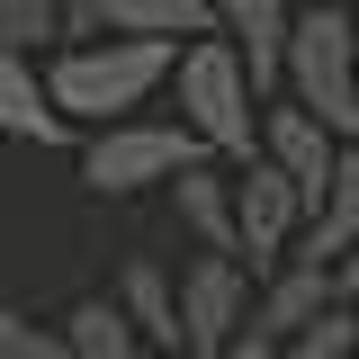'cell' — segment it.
<instances>
[{"instance_id":"6da1fadb","label":"cell","mask_w":359,"mask_h":359,"mask_svg":"<svg viewBox=\"0 0 359 359\" xmlns=\"http://www.w3.org/2000/svg\"><path fill=\"white\" fill-rule=\"evenodd\" d=\"M171 63H180V45H162V36H90V45L45 54V90L72 126H117V117H144L171 90Z\"/></svg>"},{"instance_id":"7a4b0ae2","label":"cell","mask_w":359,"mask_h":359,"mask_svg":"<svg viewBox=\"0 0 359 359\" xmlns=\"http://www.w3.org/2000/svg\"><path fill=\"white\" fill-rule=\"evenodd\" d=\"M171 108H180V126L198 135L216 162H233V171L261 153V81H252V63H243L224 36L180 45V63H171Z\"/></svg>"},{"instance_id":"3957f363","label":"cell","mask_w":359,"mask_h":359,"mask_svg":"<svg viewBox=\"0 0 359 359\" xmlns=\"http://www.w3.org/2000/svg\"><path fill=\"white\" fill-rule=\"evenodd\" d=\"M278 99L314 108L341 144H359V9L351 0H306L297 9L287 63H278Z\"/></svg>"},{"instance_id":"277c9868","label":"cell","mask_w":359,"mask_h":359,"mask_svg":"<svg viewBox=\"0 0 359 359\" xmlns=\"http://www.w3.org/2000/svg\"><path fill=\"white\" fill-rule=\"evenodd\" d=\"M189 162H207V144L180 117H117V126L81 135V180L99 198H135V189H171Z\"/></svg>"},{"instance_id":"5b68a950","label":"cell","mask_w":359,"mask_h":359,"mask_svg":"<svg viewBox=\"0 0 359 359\" xmlns=\"http://www.w3.org/2000/svg\"><path fill=\"white\" fill-rule=\"evenodd\" d=\"M252 297H261V269L243 261V252H198V261L180 269V351L216 359L252 323Z\"/></svg>"},{"instance_id":"8992f818","label":"cell","mask_w":359,"mask_h":359,"mask_svg":"<svg viewBox=\"0 0 359 359\" xmlns=\"http://www.w3.org/2000/svg\"><path fill=\"white\" fill-rule=\"evenodd\" d=\"M306 216H314L306 189L278 171V162H261V153H252V162L233 171V233H243V252H252V269H261V278L287 261L297 243H306Z\"/></svg>"},{"instance_id":"52a82bcc","label":"cell","mask_w":359,"mask_h":359,"mask_svg":"<svg viewBox=\"0 0 359 359\" xmlns=\"http://www.w3.org/2000/svg\"><path fill=\"white\" fill-rule=\"evenodd\" d=\"M261 162H278L306 189V207H314L323 180H332V162H341V135L323 126L314 108H297V99H261Z\"/></svg>"},{"instance_id":"ba28073f","label":"cell","mask_w":359,"mask_h":359,"mask_svg":"<svg viewBox=\"0 0 359 359\" xmlns=\"http://www.w3.org/2000/svg\"><path fill=\"white\" fill-rule=\"evenodd\" d=\"M0 135L9 144H72V117L45 90V54H0Z\"/></svg>"},{"instance_id":"9c48e42d","label":"cell","mask_w":359,"mask_h":359,"mask_svg":"<svg viewBox=\"0 0 359 359\" xmlns=\"http://www.w3.org/2000/svg\"><path fill=\"white\" fill-rule=\"evenodd\" d=\"M171 216L198 252H243V233H233V162H216V153L189 162L171 180Z\"/></svg>"},{"instance_id":"30bf717a","label":"cell","mask_w":359,"mask_h":359,"mask_svg":"<svg viewBox=\"0 0 359 359\" xmlns=\"http://www.w3.org/2000/svg\"><path fill=\"white\" fill-rule=\"evenodd\" d=\"M216 9V36L252 63V81H261V99L278 90V63H287V27H297V9L287 0H207Z\"/></svg>"},{"instance_id":"8fae6325","label":"cell","mask_w":359,"mask_h":359,"mask_svg":"<svg viewBox=\"0 0 359 359\" xmlns=\"http://www.w3.org/2000/svg\"><path fill=\"white\" fill-rule=\"evenodd\" d=\"M323 306H341L332 269H323V261H297V252H287V261H278V269L261 278V297H252V323L287 341V332H306V323H314Z\"/></svg>"},{"instance_id":"7c38bea8","label":"cell","mask_w":359,"mask_h":359,"mask_svg":"<svg viewBox=\"0 0 359 359\" xmlns=\"http://www.w3.org/2000/svg\"><path fill=\"white\" fill-rule=\"evenodd\" d=\"M108 297L126 306V323L144 332V351H180V269H162L153 252H135Z\"/></svg>"},{"instance_id":"4fadbf2b","label":"cell","mask_w":359,"mask_h":359,"mask_svg":"<svg viewBox=\"0 0 359 359\" xmlns=\"http://www.w3.org/2000/svg\"><path fill=\"white\" fill-rule=\"evenodd\" d=\"M359 243V144H341V162H332V180H323V198H314L306 216V243H297V261H341Z\"/></svg>"},{"instance_id":"5bb4252c","label":"cell","mask_w":359,"mask_h":359,"mask_svg":"<svg viewBox=\"0 0 359 359\" xmlns=\"http://www.w3.org/2000/svg\"><path fill=\"white\" fill-rule=\"evenodd\" d=\"M63 351H72V359H153L117 297H81V306L63 314Z\"/></svg>"},{"instance_id":"9a60e30c","label":"cell","mask_w":359,"mask_h":359,"mask_svg":"<svg viewBox=\"0 0 359 359\" xmlns=\"http://www.w3.org/2000/svg\"><path fill=\"white\" fill-rule=\"evenodd\" d=\"M108 36L198 45V36H216V9H207V0H108Z\"/></svg>"},{"instance_id":"2e32d148","label":"cell","mask_w":359,"mask_h":359,"mask_svg":"<svg viewBox=\"0 0 359 359\" xmlns=\"http://www.w3.org/2000/svg\"><path fill=\"white\" fill-rule=\"evenodd\" d=\"M278 359H359V306H323L306 332H287Z\"/></svg>"},{"instance_id":"e0dca14e","label":"cell","mask_w":359,"mask_h":359,"mask_svg":"<svg viewBox=\"0 0 359 359\" xmlns=\"http://www.w3.org/2000/svg\"><path fill=\"white\" fill-rule=\"evenodd\" d=\"M54 45H63L54 0H0V54H54Z\"/></svg>"},{"instance_id":"ac0fdd59","label":"cell","mask_w":359,"mask_h":359,"mask_svg":"<svg viewBox=\"0 0 359 359\" xmlns=\"http://www.w3.org/2000/svg\"><path fill=\"white\" fill-rule=\"evenodd\" d=\"M63 351V323H36L27 306L0 297V359H54Z\"/></svg>"},{"instance_id":"d6986e66","label":"cell","mask_w":359,"mask_h":359,"mask_svg":"<svg viewBox=\"0 0 359 359\" xmlns=\"http://www.w3.org/2000/svg\"><path fill=\"white\" fill-rule=\"evenodd\" d=\"M54 9H63V45L108 36V0H54Z\"/></svg>"},{"instance_id":"ffe728a7","label":"cell","mask_w":359,"mask_h":359,"mask_svg":"<svg viewBox=\"0 0 359 359\" xmlns=\"http://www.w3.org/2000/svg\"><path fill=\"white\" fill-rule=\"evenodd\" d=\"M216 359H278V332H261V323H243L233 341H224Z\"/></svg>"},{"instance_id":"44dd1931","label":"cell","mask_w":359,"mask_h":359,"mask_svg":"<svg viewBox=\"0 0 359 359\" xmlns=\"http://www.w3.org/2000/svg\"><path fill=\"white\" fill-rule=\"evenodd\" d=\"M332 287H341V306H359V243L341 252V261H332Z\"/></svg>"},{"instance_id":"7402d4cb","label":"cell","mask_w":359,"mask_h":359,"mask_svg":"<svg viewBox=\"0 0 359 359\" xmlns=\"http://www.w3.org/2000/svg\"><path fill=\"white\" fill-rule=\"evenodd\" d=\"M0 207H9V162H0Z\"/></svg>"},{"instance_id":"603a6c76","label":"cell","mask_w":359,"mask_h":359,"mask_svg":"<svg viewBox=\"0 0 359 359\" xmlns=\"http://www.w3.org/2000/svg\"><path fill=\"white\" fill-rule=\"evenodd\" d=\"M153 359H189V351H153Z\"/></svg>"},{"instance_id":"cb8c5ba5","label":"cell","mask_w":359,"mask_h":359,"mask_svg":"<svg viewBox=\"0 0 359 359\" xmlns=\"http://www.w3.org/2000/svg\"><path fill=\"white\" fill-rule=\"evenodd\" d=\"M54 359H72V351H54Z\"/></svg>"},{"instance_id":"d4e9b609","label":"cell","mask_w":359,"mask_h":359,"mask_svg":"<svg viewBox=\"0 0 359 359\" xmlns=\"http://www.w3.org/2000/svg\"><path fill=\"white\" fill-rule=\"evenodd\" d=\"M351 9H359V0H351Z\"/></svg>"}]
</instances>
